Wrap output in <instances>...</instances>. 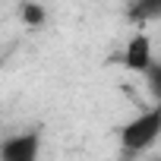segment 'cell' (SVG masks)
<instances>
[{
	"label": "cell",
	"mask_w": 161,
	"mask_h": 161,
	"mask_svg": "<svg viewBox=\"0 0 161 161\" xmlns=\"http://www.w3.org/2000/svg\"><path fill=\"white\" fill-rule=\"evenodd\" d=\"M145 76H148V89H152V98H161V66H158L155 60L148 63Z\"/></svg>",
	"instance_id": "8992f818"
},
{
	"label": "cell",
	"mask_w": 161,
	"mask_h": 161,
	"mask_svg": "<svg viewBox=\"0 0 161 161\" xmlns=\"http://www.w3.org/2000/svg\"><path fill=\"white\" fill-rule=\"evenodd\" d=\"M130 22H148V19H158L161 16V0H133L130 7Z\"/></svg>",
	"instance_id": "277c9868"
},
{
	"label": "cell",
	"mask_w": 161,
	"mask_h": 161,
	"mask_svg": "<svg viewBox=\"0 0 161 161\" xmlns=\"http://www.w3.org/2000/svg\"><path fill=\"white\" fill-rule=\"evenodd\" d=\"M120 60H123L126 69H133V73H145L148 63H152V41H148L145 35H133V38L126 41V51H123Z\"/></svg>",
	"instance_id": "3957f363"
},
{
	"label": "cell",
	"mask_w": 161,
	"mask_h": 161,
	"mask_svg": "<svg viewBox=\"0 0 161 161\" xmlns=\"http://www.w3.org/2000/svg\"><path fill=\"white\" fill-rule=\"evenodd\" d=\"M38 145H41L38 133L10 136L3 145H0V161H38Z\"/></svg>",
	"instance_id": "7a4b0ae2"
},
{
	"label": "cell",
	"mask_w": 161,
	"mask_h": 161,
	"mask_svg": "<svg viewBox=\"0 0 161 161\" xmlns=\"http://www.w3.org/2000/svg\"><path fill=\"white\" fill-rule=\"evenodd\" d=\"M158 133H161V108H158V104H152L145 114L133 117V120L120 130V145H123V155H126V158H133V155L145 152L148 145H155Z\"/></svg>",
	"instance_id": "6da1fadb"
},
{
	"label": "cell",
	"mask_w": 161,
	"mask_h": 161,
	"mask_svg": "<svg viewBox=\"0 0 161 161\" xmlns=\"http://www.w3.org/2000/svg\"><path fill=\"white\" fill-rule=\"evenodd\" d=\"M19 16H22V22L29 25V29H41L44 22H47V10L41 7V3H22V10H19Z\"/></svg>",
	"instance_id": "5b68a950"
}]
</instances>
